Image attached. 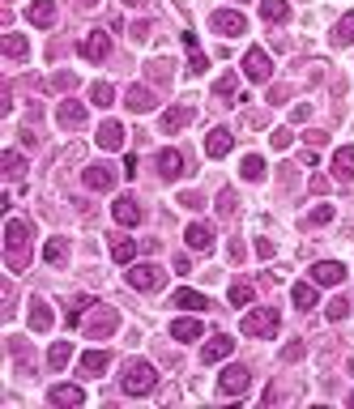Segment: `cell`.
Masks as SVG:
<instances>
[{
  "mask_svg": "<svg viewBox=\"0 0 354 409\" xmlns=\"http://www.w3.org/2000/svg\"><path fill=\"white\" fill-rule=\"evenodd\" d=\"M4 248H9V269L21 273V269L30 265V226H26L21 218L9 222V230H4Z\"/></svg>",
  "mask_w": 354,
  "mask_h": 409,
  "instance_id": "1",
  "label": "cell"
},
{
  "mask_svg": "<svg viewBox=\"0 0 354 409\" xmlns=\"http://www.w3.org/2000/svg\"><path fill=\"white\" fill-rule=\"evenodd\" d=\"M120 384H124L128 397H150V393L158 388V371H154L145 358H132V363L124 367V380H120Z\"/></svg>",
  "mask_w": 354,
  "mask_h": 409,
  "instance_id": "2",
  "label": "cell"
},
{
  "mask_svg": "<svg viewBox=\"0 0 354 409\" xmlns=\"http://www.w3.org/2000/svg\"><path fill=\"white\" fill-rule=\"evenodd\" d=\"M278 324H282L278 307H256V312H248V316L239 320L244 337H274V333H278Z\"/></svg>",
  "mask_w": 354,
  "mask_h": 409,
  "instance_id": "3",
  "label": "cell"
},
{
  "mask_svg": "<svg viewBox=\"0 0 354 409\" xmlns=\"http://www.w3.org/2000/svg\"><path fill=\"white\" fill-rule=\"evenodd\" d=\"M115 329H120V312L107 307V303H94V316L85 320V337H90V341H103V337H111Z\"/></svg>",
  "mask_w": 354,
  "mask_h": 409,
  "instance_id": "4",
  "label": "cell"
},
{
  "mask_svg": "<svg viewBox=\"0 0 354 409\" xmlns=\"http://www.w3.org/2000/svg\"><path fill=\"white\" fill-rule=\"evenodd\" d=\"M209 26H214V34H222V38H239V34H248V17H244L239 9H214Z\"/></svg>",
  "mask_w": 354,
  "mask_h": 409,
  "instance_id": "5",
  "label": "cell"
},
{
  "mask_svg": "<svg viewBox=\"0 0 354 409\" xmlns=\"http://www.w3.org/2000/svg\"><path fill=\"white\" fill-rule=\"evenodd\" d=\"M162 282H167V273H162L158 265H132V269H128V286H132V290H141V294L162 290Z\"/></svg>",
  "mask_w": 354,
  "mask_h": 409,
  "instance_id": "6",
  "label": "cell"
},
{
  "mask_svg": "<svg viewBox=\"0 0 354 409\" xmlns=\"http://www.w3.org/2000/svg\"><path fill=\"white\" fill-rule=\"evenodd\" d=\"M248 384H252V371H248V367H227L222 380H218V393H222V397H244Z\"/></svg>",
  "mask_w": 354,
  "mask_h": 409,
  "instance_id": "7",
  "label": "cell"
},
{
  "mask_svg": "<svg viewBox=\"0 0 354 409\" xmlns=\"http://www.w3.org/2000/svg\"><path fill=\"white\" fill-rule=\"evenodd\" d=\"M244 73H248V81H269V77H274V64H269V55H265L261 47H248Z\"/></svg>",
  "mask_w": 354,
  "mask_h": 409,
  "instance_id": "8",
  "label": "cell"
},
{
  "mask_svg": "<svg viewBox=\"0 0 354 409\" xmlns=\"http://www.w3.org/2000/svg\"><path fill=\"white\" fill-rule=\"evenodd\" d=\"M56 124H60L64 132L85 128V107H81V102H73V98H64V102H60V111H56Z\"/></svg>",
  "mask_w": 354,
  "mask_h": 409,
  "instance_id": "9",
  "label": "cell"
},
{
  "mask_svg": "<svg viewBox=\"0 0 354 409\" xmlns=\"http://www.w3.org/2000/svg\"><path fill=\"white\" fill-rule=\"evenodd\" d=\"M111 218H115L120 226H137V222L145 218V209L137 205V196H115V205H111Z\"/></svg>",
  "mask_w": 354,
  "mask_h": 409,
  "instance_id": "10",
  "label": "cell"
},
{
  "mask_svg": "<svg viewBox=\"0 0 354 409\" xmlns=\"http://www.w3.org/2000/svg\"><path fill=\"white\" fill-rule=\"evenodd\" d=\"M81 55H85V60H94V64H98V60H107V55H111V34L90 30V34H85V43H81Z\"/></svg>",
  "mask_w": 354,
  "mask_h": 409,
  "instance_id": "11",
  "label": "cell"
},
{
  "mask_svg": "<svg viewBox=\"0 0 354 409\" xmlns=\"http://www.w3.org/2000/svg\"><path fill=\"white\" fill-rule=\"evenodd\" d=\"M98 149H107V154H115V149H124V124H115V119H103L98 124Z\"/></svg>",
  "mask_w": 354,
  "mask_h": 409,
  "instance_id": "12",
  "label": "cell"
},
{
  "mask_svg": "<svg viewBox=\"0 0 354 409\" xmlns=\"http://www.w3.org/2000/svg\"><path fill=\"white\" fill-rule=\"evenodd\" d=\"M312 282H316V286H342V282H346V265L321 260V265H312Z\"/></svg>",
  "mask_w": 354,
  "mask_h": 409,
  "instance_id": "13",
  "label": "cell"
},
{
  "mask_svg": "<svg viewBox=\"0 0 354 409\" xmlns=\"http://www.w3.org/2000/svg\"><path fill=\"white\" fill-rule=\"evenodd\" d=\"M124 107H128L132 115H145V111L158 107V98H154V90H145V85H132V90L124 94Z\"/></svg>",
  "mask_w": 354,
  "mask_h": 409,
  "instance_id": "14",
  "label": "cell"
},
{
  "mask_svg": "<svg viewBox=\"0 0 354 409\" xmlns=\"http://www.w3.org/2000/svg\"><path fill=\"white\" fill-rule=\"evenodd\" d=\"M85 188H94V192H111V184H115V171L107 166V162H94V166H85Z\"/></svg>",
  "mask_w": 354,
  "mask_h": 409,
  "instance_id": "15",
  "label": "cell"
},
{
  "mask_svg": "<svg viewBox=\"0 0 354 409\" xmlns=\"http://www.w3.org/2000/svg\"><path fill=\"white\" fill-rule=\"evenodd\" d=\"M231 354H235V341H231L227 333H218V337L201 350V363H205V367H214V363H222V358H231Z\"/></svg>",
  "mask_w": 354,
  "mask_h": 409,
  "instance_id": "16",
  "label": "cell"
},
{
  "mask_svg": "<svg viewBox=\"0 0 354 409\" xmlns=\"http://www.w3.org/2000/svg\"><path fill=\"white\" fill-rule=\"evenodd\" d=\"M231 145H235L231 128H209V137H205V154H209V158H227Z\"/></svg>",
  "mask_w": 354,
  "mask_h": 409,
  "instance_id": "17",
  "label": "cell"
},
{
  "mask_svg": "<svg viewBox=\"0 0 354 409\" xmlns=\"http://www.w3.org/2000/svg\"><path fill=\"white\" fill-rule=\"evenodd\" d=\"M184 239H188V248H192V252H209V248H214V226L192 222V226L184 230Z\"/></svg>",
  "mask_w": 354,
  "mask_h": 409,
  "instance_id": "18",
  "label": "cell"
},
{
  "mask_svg": "<svg viewBox=\"0 0 354 409\" xmlns=\"http://www.w3.org/2000/svg\"><path fill=\"white\" fill-rule=\"evenodd\" d=\"M26 17H30V26L47 30V26H56V4H51V0H34V4L26 9Z\"/></svg>",
  "mask_w": 354,
  "mask_h": 409,
  "instance_id": "19",
  "label": "cell"
},
{
  "mask_svg": "<svg viewBox=\"0 0 354 409\" xmlns=\"http://www.w3.org/2000/svg\"><path fill=\"white\" fill-rule=\"evenodd\" d=\"M158 175L162 179H179L184 175V154L179 149H162L158 154Z\"/></svg>",
  "mask_w": 354,
  "mask_h": 409,
  "instance_id": "20",
  "label": "cell"
},
{
  "mask_svg": "<svg viewBox=\"0 0 354 409\" xmlns=\"http://www.w3.org/2000/svg\"><path fill=\"white\" fill-rule=\"evenodd\" d=\"M26 320H30V329H34V333H47V329H51V307H47V299H38V294H34V299H30V316H26Z\"/></svg>",
  "mask_w": 354,
  "mask_h": 409,
  "instance_id": "21",
  "label": "cell"
},
{
  "mask_svg": "<svg viewBox=\"0 0 354 409\" xmlns=\"http://www.w3.org/2000/svg\"><path fill=\"white\" fill-rule=\"evenodd\" d=\"M171 307H184V312H205V307H209V299L184 286V290H175V294H171Z\"/></svg>",
  "mask_w": 354,
  "mask_h": 409,
  "instance_id": "22",
  "label": "cell"
},
{
  "mask_svg": "<svg viewBox=\"0 0 354 409\" xmlns=\"http://www.w3.org/2000/svg\"><path fill=\"white\" fill-rule=\"evenodd\" d=\"M201 333H205V324H201V320H192V316L171 320V337H175V341H197Z\"/></svg>",
  "mask_w": 354,
  "mask_h": 409,
  "instance_id": "23",
  "label": "cell"
},
{
  "mask_svg": "<svg viewBox=\"0 0 354 409\" xmlns=\"http://www.w3.org/2000/svg\"><path fill=\"white\" fill-rule=\"evenodd\" d=\"M47 401H51V405H81L85 393H81L77 384H56V388L47 393Z\"/></svg>",
  "mask_w": 354,
  "mask_h": 409,
  "instance_id": "24",
  "label": "cell"
},
{
  "mask_svg": "<svg viewBox=\"0 0 354 409\" xmlns=\"http://www.w3.org/2000/svg\"><path fill=\"white\" fill-rule=\"evenodd\" d=\"M291 299H295L299 312H312L316 307V282H295L291 286Z\"/></svg>",
  "mask_w": 354,
  "mask_h": 409,
  "instance_id": "25",
  "label": "cell"
},
{
  "mask_svg": "<svg viewBox=\"0 0 354 409\" xmlns=\"http://www.w3.org/2000/svg\"><path fill=\"white\" fill-rule=\"evenodd\" d=\"M111 367V354L107 350H90V354H81V371L85 376H103Z\"/></svg>",
  "mask_w": 354,
  "mask_h": 409,
  "instance_id": "26",
  "label": "cell"
},
{
  "mask_svg": "<svg viewBox=\"0 0 354 409\" xmlns=\"http://www.w3.org/2000/svg\"><path fill=\"white\" fill-rule=\"evenodd\" d=\"M333 175L338 179H354V145H342L333 154Z\"/></svg>",
  "mask_w": 354,
  "mask_h": 409,
  "instance_id": "27",
  "label": "cell"
},
{
  "mask_svg": "<svg viewBox=\"0 0 354 409\" xmlns=\"http://www.w3.org/2000/svg\"><path fill=\"white\" fill-rule=\"evenodd\" d=\"M184 124H192V107H171L162 115V132H179Z\"/></svg>",
  "mask_w": 354,
  "mask_h": 409,
  "instance_id": "28",
  "label": "cell"
},
{
  "mask_svg": "<svg viewBox=\"0 0 354 409\" xmlns=\"http://www.w3.org/2000/svg\"><path fill=\"white\" fill-rule=\"evenodd\" d=\"M0 51H4L9 60H26V51H30V43H26V34H4V43H0Z\"/></svg>",
  "mask_w": 354,
  "mask_h": 409,
  "instance_id": "29",
  "label": "cell"
},
{
  "mask_svg": "<svg viewBox=\"0 0 354 409\" xmlns=\"http://www.w3.org/2000/svg\"><path fill=\"white\" fill-rule=\"evenodd\" d=\"M235 90H239V77L235 73H222L214 81V98H222V102H235Z\"/></svg>",
  "mask_w": 354,
  "mask_h": 409,
  "instance_id": "30",
  "label": "cell"
},
{
  "mask_svg": "<svg viewBox=\"0 0 354 409\" xmlns=\"http://www.w3.org/2000/svg\"><path fill=\"white\" fill-rule=\"evenodd\" d=\"M261 17L278 26V21H286V17H291V4H286V0H261Z\"/></svg>",
  "mask_w": 354,
  "mask_h": 409,
  "instance_id": "31",
  "label": "cell"
},
{
  "mask_svg": "<svg viewBox=\"0 0 354 409\" xmlns=\"http://www.w3.org/2000/svg\"><path fill=\"white\" fill-rule=\"evenodd\" d=\"M90 102H94V107H111V102H115V85H111V81H94V85H90Z\"/></svg>",
  "mask_w": 354,
  "mask_h": 409,
  "instance_id": "32",
  "label": "cell"
},
{
  "mask_svg": "<svg viewBox=\"0 0 354 409\" xmlns=\"http://www.w3.org/2000/svg\"><path fill=\"white\" fill-rule=\"evenodd\" d=\"M239 175H244L248 184H261V179H265V158L248 154V158H244V166H239Z\"/></svg>",
  "mask_w": 354,
  "mask_h": 409,
  "instance_id": "33",
  "label": "cell"
},
{
  "mask_svg": "<svg viewBox=\"0 0 354 409\" xmlns=\"http://www.w3.org/2000/svg\"><path fill=\"white\" fill-rule=\"evenodd\" d=\"M68 358H73V341H56V346H51V354H47L51 371H64V367H68Z\"/></svg>",
  "mask_w": 354,
  "mask_h": 409,
  "instance_id": "34",
  "label": "cell"
},
{
  "mask_svg": "<svg viewBox=\"0 0 354 409\" xmlns=\"http://www.w3.org/2000/svg\"><path fill=\"white\" fill-rule=\"evenodd\" d=\"M354 43V13H346L338 26H333V47H350Z\"/></svg>",
  "mask_w": 354,
  "mask_h": 409,
  "instance_id": "35",
  "label": "cell"
},
{
  "mask_svg": "<svg viewBox=\"0 0 354 409\" xmlns=\"http://www.w3.org/2000/svg\"><path fill=\"white\" fill-rule=\"evenodd\" d=\"M132 256H137V243L132 239H115L111 243V260L115 265H132Z\"/></svg>",
  "mask_w": 354,
  "mask_h": 409,
  "instance_id": "36",
  "label": "cell"
},
{
  "mask_svg": "<svg viewBox=\"0 0 354 409\" xmlns=\"http://www.w3.org/2000/svg\"><path fill=\"white\" fill-rule=\"evenodd\" d=\"M0 162H4V175H9V179H21V175H26V158H21L17 149H9Z\"/></svg>",
  "mask_w": 354,
  "mask_h": 409,
  "instance_id": "37",
  "label": "cell"
},
{
  "mask_svg": "<svg viewBox=\"0 0 354 409\" xmlns=\"http://www.w3.org/2000/svg\"><path fill=\"white\" fill-rule=\"evenodd\" d=\"M64 256H68V239H51V243L43 248V260H47V265H64Z\"/></svg>",
  "mask_w": 354,
  "mask_h": 409,
  "instance_id": "38",
  "label": "cell"
},
{
  "mask_svg": "<svg viewBox=\"0 0 354 409\" xmlns=\"http://www.w3.org/2000/svg\"><path fill=\"white\" fill-rule=\"evenodd\" d=\"M252 294H256V290H252V282H235V286H231V303H235V307H248V303H252Z\"/></svg>",
  "mask_w": 354,
  "mask_h": 409,
  "instance_id": "39",
  "label": "cell"
},
{
  "mask_svg": "<svg viewBox=\"0 0 354 409\" xmlns=\"http://www.w3.org/2000/svg\"><path fill=\"white\" fill-rule=\"evenodd\" d=\"M303 222H308V226H329V222H333V205H316Z\"/></svg>",
  "mask_w": 354,
  "mask_h": 409,
  "instance_id": "40",
  "label": "cell"
},
{
  "mask_svg": "<svg viewBox=\"0 0 354 409\" xmlns=\"http://www.w3.org/2000/svg\"><path fill=\"white\" fill-rule=\"evenodd\" d=\"M325 316H329V320H346V316H350V299H346V294H338V299L325 307Z\"/></svg>",
  "mask_w": 354,
  "mask_h": 409,
  "instance_id": "41",
  "label": "cell"
},
{
  "mask_svg": "<svg viewBox=\"0 0 354 409\" xmlns=\"http://www.w3.org/2000/svg\"><path fill=\"white\" fill-rule=\"evenodd\" d=\"M145 68H150V81H158V85L171 81V60H154V64H145Z\"/></svg>",
  "mask_w": 354,
  "mask_h": 409,
  "instance_id": "42",
  "label": "cell"
},
{
  "mask_svg": "<svg viewBox=\"0 0 354 409\" xmlns=\"http://www.w3.org/2000/svg\"><path fill=\"white\" fill-rule=\"evenodd\" d=\"M218 213H222V218H231V213H235V192H231V188H227V192H218Z\"/></svg>",
  "mask_w": 354,
  "mask_h": 409,
  "instance_id": "43",
  "label": "cell"
},
{
  "mask_svg": "<svg viewBox=\"0 0 354 409\" xmlns=\"http://www.w3.org/2000/svg\"><path fill=\"white\" fill-rule=\"evenodd\" d=\"M291 141H295V137H291V128H278V132L269 137V145H274V149H291Z\"/></svg>",
  "mask_w": 354,
  "mask_h": 409,
  "instance_id": "44",
  "label": "cell"
},
{
  "mask_svg": "<svg viewBox=\"0 0 354 409\" xmlns=\"http://www.w3.org/2000/svg\"><path fill=\"white\" fill-rule=\"evenodd\" d=\"M303 354H308V346H303V341H291V346L282 350V358H286V363H299Z\"/></svg>",
  "mask_w": 354,
  "mask_h": 409,
  "instance_id": "45",
  "label": "cell"
},
{
  "mask_svg": "<svg viewBox=\"0 0 354 409\" xmlns=\"http://www.w3.org/2000/svg\"><path fill=\"white\" fill-rule=\"evenodd\" d=\"M51 85H56V90H73V85H77V73H56Z\"/></svg>",
  "mask_w": 354,
  "mask_h": 409,
  "instance_id": "46",
  "label": "cell"
},
{
  "mask_svg": "<svg viewBox=\"0 0 354 409\" xmlns=\"http://www.w3.org/2000/svg\"><path fill=\"white\" fill-rule=\"evenodd\" d=\"M205 68H209V60H205V55H201V47H197V51H192V60H188V73H205Z\"/></svg>",
  "mask_w": 354,
  "mask_h": 409,
  "instance_id": "47",
  "label": "cell"
},
{
  "mask_svg": "<svg viewBox=\"0 0 354 409\" xmlns=\"http://www.w3.org/2000/svg\"><path fill=\"white\" fill-rule=\"evenodd\" d=\"M132 38L145 43V38H150V21H132Z\"/></svg>",
  "mask_w": 354,
  "mask_h": 409,
  "instance_id": "48",
  "label": "cell"
},
{
  "mask_svg": "<svg viewBox=\"0 0 354 409\" xmlns=\"http://www.w3.org/2000/svg\"><path fill=\"white\" fill-rule=\"evenodd\" d=\"M308 115H312V107H308V102H299V107H295V111H291V119H295V124H303V119H308Z\"/></svg>",
  "mask_w": 354,
  "mask_h": 409,
  "instance_id": "49",
  "label": "cell"
},
{
  "mask_svg": "<svg viewBox=\"0 0 354 409\" xmlns=\"http://www.w3.org/2000/svg\"><path fill=\"white\" fill-rule=\"evenodd\" d=\"M179 205H188V209H201V205H205V201H201V196H197V192H184V196H179Z\"/></svg>",
  "mask_w": 354,
  "mask_h": 409,
  "instance_id": "50",
  "label": "cell"
},
{
  "mask_svg": "<svg viewBox=\"0 0 354 409\" xmlns=\"http://www.w3.org/2000/svg\"><path fill=\"white\" fill-rule=\"evenodd\" d=\"M256 256L269 260V256H274V243H269V239H256Z\"/></svg>",
  "mask_w": 354,
  "mask_h": 409,
  "instance_id": "51",
  "label": "cell"
},
{
  "mask_svg": "<svg viewBox=\"0 0 354 409\" xmlns=\"http://www.w3.org/2000/svg\"><path fill=\"white\" fill-rule=\"evenodd\" d=\"M286 94H291V85H274V90H269V102H282Z\"/></svg>",
  "mask_w": 354,
  "mask_h": 409,
  "instance_id": "52",
  "label": "cell"
},
{
  "mask_svg": "<svg viewBox=\"0 0 354 409\" xmlns=\"http://www.w3.org/2000/svg\"><path fill=\"white\" fill-rule=\"evenodd\" d=\"M325 141H329V137H325V132H308V145H312V149H321V145H325Z\"/></svg>",
  "mask_w": 354,
  "mask_h": 409,
  "instance_id": "53",
  "label": "cell"
},
{
  "mask_svg": "<svg viewBox=\"0 0 354 409\" xmlns=\"http://www.w3.org/2000/svg\"><path fill=\"white\" fill-rule=\"evenodd\" d=\"M124 4H132V9H141V4H145V0H124Z\"/></svg>",
  "mask_w": 354,
  "mask_h": 409,
  "instance_id": "54",
  "label": "cell"
},
{
  "mask_svg": "<svg viewBox=\"0 0 354 409\" xmlns=\"http://www.w3.org/2000/svg\"><path fill=\"white\" fill-rule=\"evenodd\" d=\"M81 4H85V9H90V4H94V0H81Z\"/></svg>",
  "mask_w": 354,
  "mask_h": 409,
  "instance_id": "55",
  "label": "cell"
},
{
  "mask_svg": "<svg viewBox=\"0 0 354 409\" xmlns=\"http://www.w3.org/2000/svg\"><path fill=\"white\" fill-rule=\"evenodd\" d=\"M350 371H354V358H350Z\"/></svg>",
  "mask_w": 354,
  "mask_h": 409,
  "instance_id": "56",
  "label": "cell"
},
{
  "mask_svg": "<svg viewBox=\"0 0 354 409\" xmlns=\"http://www.w3.org/2000/svg\"><path fill=\"white\" fill-rule=\"evenodd\" d=\"M350 405H354V393H350Z\"/></svg>",
  "mask_w": 354,
  "mask_h": 409,
  "instance_id": "57",
  "label": "cell"
}]
</instances>
